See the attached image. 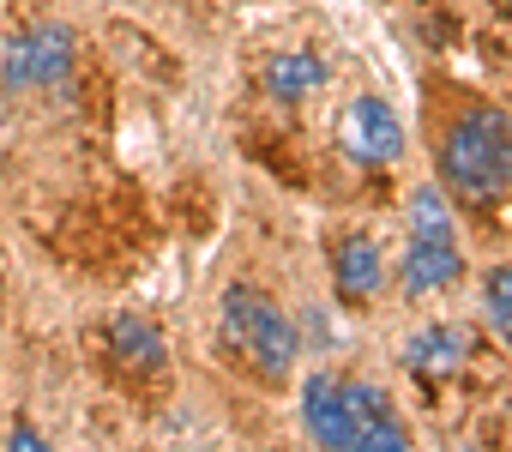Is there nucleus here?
<instances>
[{"mask_svg": "<svg viewBox=\"0 0 512 452\" xmlns=\"http://www.w3.org/2000/svg\"><path fill=\"white\" fill-rule=\"evenodd\" d=\"M392 284V266H386V254H380V242L374 236H344L338 248H332V290L350 302V308H368L380 290Z\"/></svg>", "mask_w": 512, "mask_h": 452, "instance_id": "423d86ee", "label": "nucleus"}, {"mask_svg": "<svg viewBox=\"0 0 512 452\" xmlns=\"http://www.w3.org/2000/svg\"><path fill=\"white\" fill-rule=\"evenodd\" d=\"M73 61H79V37L67 25L43 19V25L19 31L7 49H0V85L7 91H49V85H61L73 73Z\"/></svg>", "mask_w": 512, "mask_h": 452, "instance_id": "7ed1b4c3", "label": "nucleus"}, {"mask_svg": "<svg viewBox=\"0 0 512 452\" xmlns=\"http://www.w3.org/2000/svg\"><path fill=\"white\" fill-rule=\"evenodd\" d=\"M464 356H470V332H464V326H428V332H416L410 350H404V362H410L422 380L464 368Z\"/></svg>", "mask_w": 512, "mask_h": 452, "instance_id": "1a4fd4ad", "label": "nucleus"}, {"mask_svg": "<svg viewBox=\"0 0 512 452\" xmlns=\"http://www.w3.org/2000/svg\"><path fill=\"white\" fill-rule=\"evenodd\" d=\"M109 344H115V356H121L127 368H139V374H157L163 356H169L163 332H157L151 320H139V314H115V320H109Z\"/></svg>", "mask_w": 512, "mask_h": 452, "instance_id": "9d476101", "label": "nucleus"}, {"mask_svg": "<svg viewBox=\"0 0 512 452\" xmlns=\"http://www.w3.org/2000/svg\"><path fill=\"white\" fill-rule=\"evenodd\" d=\"M0 326H7V320H0Z\"/></svg>", "mask_w": 512, "mask_h": 452, "instance_id": "2eb2a0df", "label": "nucleus"}, {"mask_svg": "<svg viewBox=\"0 0 512 452\" xmlns=\"http://www.w3.org/2000/svg\"><path fill=\"white\" fill-rule=\"evenodd\" d=\"M223 338H229L235 350H247L266 374H290L296 356H302L296 320H290L266 290H253V284H229V290H223Z\"/></svg>", "mask_w": 512, "mask_h": 452, "instance_id": "f03ea898", "label": "nucleus"}, {"mask_svg": "<svg viewBox=\"0 0 512 452\" xmlns=\"http://www.w3.org/2000/svg\"><path fill=\"white\" fill-rule=\"evenodd\" d=\"M344 151L356 163H398L404 157V121L386 97H356L344 109Z\"/></svg>", "mask_w": 512, "mask_h": 452, "instance_id": "20e7f679", "label": "nucleus"}, {"mask_svg": "<svg viewBox=\"0 0 512 452\" xmlns=\"http://www.w3.org/2000/svg\"><path fill=\"white\" fill-rule=\"evenodd\" d=\"M458 272H464L458 236H410V254H404V266H398V284H404V296L416 302V296H428V290L458 284Z\"/></svg>", "mask_w": 512, "mask_h": 452, "instance_id": "6e6552de", "label": "nucleus"}, {"mask_svg": "<svg viewBox=\"0 0 512 452\" xmlns=\"http://www.w3.org/2000/svg\"><path fill=\"white\" fill-rule=\"evenodd\" d=\"M482 314H488V326L512 344V266H494V272L482 278Z\"/></svg>", "mask_w": 512, "mask_h": 452, "instance_id": "ddd939ff", "label": "nucleus"}, {"mask_svg": "<svg viewBox=\"0 0 512 452\" xmlns=\"http://www.w3.org/2000/svg\"><path fill=\"white\" fill-rule=\"evenodd\" d=\"M7 446H13V452H43L49 440H43V434H37L25 416H19V422H13V434H7Z\"/></svg>", "mask_w": 512, "mask_h": 452, "instance_id": "4468645a", "label": "nucleus"}, {"mask_svg": "<svg viewBox=\"0 0 512 452\" xmlns=\"http://www.w3.org/2000/svg\"><path fill=\"white\" fill-rule=\"evenodd\" d=\"M266 85H272L284 103H296V97H308V91L326 85V61H314V55H278V61L266 67Z\"/></svg>", "mask_w": 512, "mask_h": 452, "instance_id": "9b49d317", "label": "nucleus"}, {"mask_svg": "<svg viewBox=\"0 0 512 452\" xmlns=\"http://www.w3.org/2000/svg\"><path fill=\"white\" fill-rule=\"evenodd\" d=\"M302 428L320 446H344L356 452V428H350V404H344V374H308L302 380Z\"/></svg>", "mask_w": 512, "mask_h": 452, "instance_id": "0eeeda50", "label": "nucleus"}, {"mask_svg": "<svg viewBox=\"0 0 512 452\" xmlns=\"http://www.w3.org/2000/svg\"><path fill=\"white\" fill-rule=\"evenodd\" d=\"M344 404H350V428H356V452H404L410 428L392 410V398L374 380H344Z\"/></svg>", "mask_w": 512, "mask_h": 452, "instance_id": "39448f33", "label": "nucleus"}, {"mask_svg": "<svg viewBox=\"0 0 512 452\" xmlns=\"http://www.w3.org/2000/svg\"><path fill=\"white\" fill-rule=\"evenodd\" d=\"M440 175L464 199H494L512 187V121L500 109H470L440 139Z\"/></svg>", "mask_w": 512, "mask_h": 452, "instance_id": "f257e3e1", "label": "nucleus"}, {"mask_svg": "<svg viewBox=\"0 0 512 452\" xmlns=\"http://www.w3.org/2000/svg\"><path fill=\"white\" fill-rule=\"evenodd\" d=\"M410 236H452V211L440 187H416L410 193Z\"/></svg>", "mask_w": 512, "mask_h": 452, "instance_id": "f8f14e48", "label": "nucleus"}]
</instances>
